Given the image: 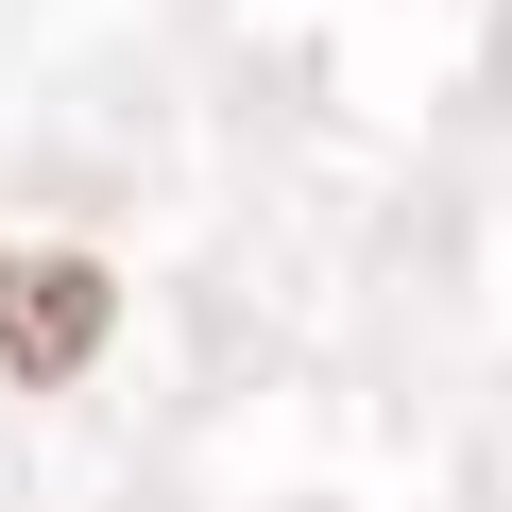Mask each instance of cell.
Segmentation results:
<instances>
[{"label":"cell","mask_w":512,"mask_h":512,"mask_svg":"<svg viewBox=\"0 0 512 512\" xmlns=\"http://www.w3.org/2000/svg\"><path fill=\"white\" fill-rule=\"evenodd\" d=\"M103 325H120V274L103 256H0V376H86L103 359Z\"/></svg>","instance_id":"obj_1"}]
</instances>
